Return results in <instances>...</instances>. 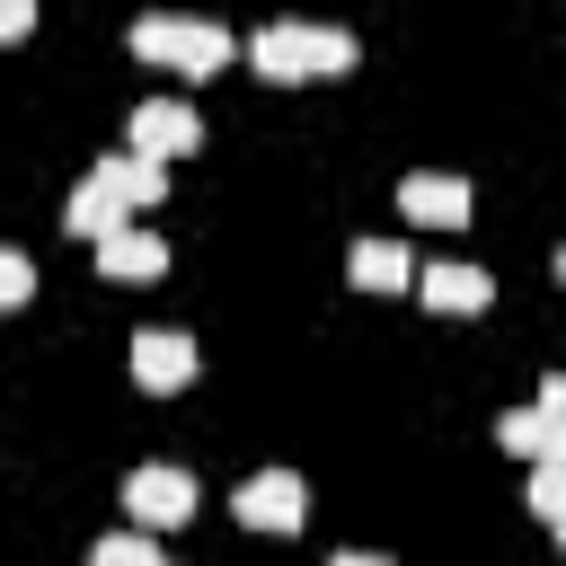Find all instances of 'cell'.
Returning a JSON list of instances; mask_svg holds the SVG:
<instances>
[{"label": "cell", "mask_w": 566, "mask_h": 566, "mask_svg": "<svg viewBox=\"0 0 566 566\" xmlns=\"http://www.w3.org/2000/svg\"><path fill=\"white\" fill-rule=\"evenodd\" d=\"M159 195H168V159H150V150H115V159H97V168L71 186V203H62V230H80V239H106L115 221L150 212Z\"/></svg>", "instance_id": "obj_1"}, {"label": "cell", "mask_w": 566, "mask_h": 566, "mask_svg": "<svg viewBox=\"0 0 566 566\" xmlns=\"http://www.w3.org/2000/svg\"><path fill=\"white\" fill-rule=\"evenodd\" d=\"M248 62H256L274 88H310V80L354 71V35H345V27H310V18H274V27L248 35Z\"/></svg>", "instance_id": "obj_2"}, {"label": "cell", "mask_w": 566, "mask_h": 566, "mask_svg": "<svg viewBox=\"0 0 566 566\" xmlns=\"http://www.w3.org/2000/svg\"><path fill=\"white\" fill-rule=\"evenodd\" d=\"M150 71H177V80H212L230 53H239V35L221 27V18H177V9H159V18H133V35H124Z\"/></svg>", "instance_id": "obj_3"}, {"label": "cell", "mask_w": 566, "mask_h": 566, "mask_svg": "<svg viewBox=\"0 0 566 566\" xmlns=\"http://www.w3.org/2000/svg\"><path fill=\"white\" fill-rule=\"evenodd\" d=\"M230 513H239L248 531H301V522H310V486H301L292 469H256V478H239Z\"/></svg>", "instance_id": "obj_4"}, {"label": "cell", "mask_w": 566, "mask_h": 566, "mask_svg": "<svg viewBox=\"0 0 566 566\" xmlns=\"http://www.w3.org/2000/svg\"><path fill=\"white\" fill-rule=\"evenodd\" d=\"M124 513H133V522H150V531H177V522L195 513V478H186V469H168V460H142V469L124 478Z\"/></svg>", "instance_id": "obj_5"}, {"label": "cell", "mask_w": 566, "mask_h": 566, "mask_svg": "<svg viewBox=\"0 0 566 566\" xmlns=\"http://www.w3.org/2000/svg\"><path fill=\"white\" fill-rule=\"evenodd\" d=\"M124 142H133V150H150V159H186V150L203 142V124H195V106H186V97H142V106L124 115Z\"/></svg>", "instance_id": "obj_6"}, {"label": "cell", "mask_w": 566, "mask_h": 566, "mask_svg": "<svg viewBox=\"0 0 566 566\" xmlns=\"http://www.w3.org/2000/svg\"><path fill=\"white\" fill-rule=\"evenodd\" d=\"M97 274H106V283H159V274H168V239L142 230V212H133V221H115V230L97 239Z\"/></svg>", "instance_id": "obj_7"}, {"label": "cell", "mask_w": 566, "mask_h": 566, "mask_svg": "<svg viewBox=\"0 0 566 566\" xmlns=\"http://www.w3.org/2000/svg\"><path fill=\"white\" fill-rule=\"evenodd\" d=\"M133 380H142L150 398L186 389V380H195V336H186V327H142V336H133Z\"/></svg>", "instance_id": "obj_8"}, {"label": "cell", "mask_w": 566, "mask_h": 566, "mask_svg": "<svg viewBox=\"0 0 566 566\" xmlns=\"http://www.w3.org/2000/svg\"><path fill=\"white\" fill-rule=\"evenodd\" d=\"M398 212H407V221H433V230H460V221H469V177L416 168V177H398Z\"/></svg>", "instance_id": "obj_9"}, {"label": "cell", "mask_w": 566, "mask_h": 566, "mask_svg": "<svg viewBox=\"0 0 566 566\" xmlns=\"http://www.w3.org/2000/svg\"><path fill=\"white\" fill-rule=\"evenodd\" d=\"M407 292H424V310H442V318H478V310L495 301V283H486L478 265H424Z\"/></svg>", "instance_id": "obj_10"}, {"label": "cell", "mask_w": 566, "mask_h": 566, "mask_svg": "<svg viewBox=\"0 0 566 566\" xmlns=\"http://www.w3.org/2000/svg\"><path fill=\"white\" fill-rule=\"evenodd\" d=\"M345 283H354V292H407L416 265H407L398 239H354V248H345Z\"/></svg>", "instance_id": "obj_11"}, {"label": "cell", "mask_w": 566, "mask_h": 566, "mask_svg": "<svg viewBox=\"0 0 566 566\" xmlns=\"http://www.w3.org/2000/svg\"><path fill=\"white\" fill-rule=\"evenodd\" d=\"M495 442H504L513 460H548V451H566V416H548L539 398H531V407H504V416H495Z\"/></svg>", "instance_id": "obj_12"}, {"label": "cell", "mask_w": 566, "mask_h": 566, "mask_svg": "<svg viewBox=\"0 0 566 566\" xmlns=\"http://www.w3.org/2000/svg\"><path fill=\"white\" fill-rule=\"evenodd\" d=\"M88 557H97V566H159V548H150V522H142V531H115V539H97Z\"/></svg>", "instance_id": "obj_13"}, {"label": "cell", "mask_w": 566, "mask_h": 566, "mask_svg": "<svg viewBox=\"0 0 566 566\" xmlns=\"http://www.w3.org/2000/svg\"><path fill=\"white\" fill-rule=\"evenodd\" d=\"M18 301H35V265L18 248H0V310H18Z\"/></svg>", "instance_id": "obj_14"}, {"label": "cell", "mask_w": 566, "mask_h": 566, "mask_svg": "<svg viewBox=\"0 0 566 566\" xmlns=\"http://www.w3.org/2000/svg\"><path fill=\"white\" fill-rule=\"evenodd\" d=\"M35 27V0H0V44H18Z\"/></svg>", "instance_id": "obj_15"}, {"label": "cell", "mask_w": 566, "mask_h": 566, "mask_svg": "<svg viewBox=\"0 0 566 566\" xmlns=\"http://www.w3.org/2000/svg\"><path fill=\"white\" fill-rule=\"evenodd\" d=\"M557 283H566V248H557Z\"/></svg>", "instance_id": "obj_16"}, {"label": "cell", "mask_w": 566, "mask_h": 566, "mask_svg": "<svg viewBox=\"0 0 566 566\" xmlns=\"http://www.w3.org/2000/svg\"><path fill=\"white\" fill-rule=\"evenodd\" d=\"M557 539H566V522H557Z\"/></svg>", "instance_id": "obj_17"}]
</instances>
